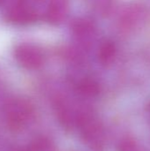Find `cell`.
<instances>
[{"mask_svg":"<svg viewBox=\"0 0 150 151\" xmlns=\"http://www.w3.org/2000/svg\"><path fill=\"white\" fill-rule=\"evenodd\" d=\"M4 118L7 125L11 129H19L28 122L33 117V108L31 104L23 99H12L4 106Z\"/></svg>","mask_w":150,"mask_h":151,"instance_id":"obj_1","label":"cell"},{"mask_svg":"<svg viewBox=\"0 0 150 151\" xmlns=\"http://www.w3.org/2000/svg\"><path fill=\"white\" fill-rule=\"evenodd\" d=\"M77 126L88 146L95 150L102 148L103 144V131L100 123L91 113L80 112Z\"/></svg>","mask_w":150,"mask_h":151,"instance_id":"obj_2","label":"cell"},{"mask_svg":"<svg viewBox=\"0 0 150 151\" xmlns=\"http://www.w3.org/2000/svg\"><path fill=\"white\" fill-rule=\"evenodd\" d=\"M15 58L17 61L27 69H36L43 62L42 52L32 45L23 44L16 48Z\"/></svg>","mask_w":150,"mask_h":151,"instance_id":"obj_3","label":"cell"},{"mask_svg":"<svg viewBox=\"0 0 150 151\" xmlns=\"http://www.w3.org/2000/svg\"><path fill=\"white\" fill-rule=\"evenodd\" d=\"M9 19L16 23H27L34 19V12L23 5L15 6L9 12Z\"/></svg>","mask_w":150,"mask_h":151,"instance_id":"obj_4","label":"cell"},{"mask_svg":"<svg viewBox=\"0 0 150 151\" xmlns=\"http://www.w3.org/2000/svg\"><path fill=\"white\" fill-rule=\"evenodd\" d=\"M23 151H55L54 145L47 138H37Z\"/></svg>","mask_w":150,"mask_h":151,"instance_id":"obj_5","label":"cell"},{"mask_svg":"<svg viewBox=\"0 0 150 151\" xmlns=\"http://www.w3.org/2000/svg\"><path fill=\"white\" fill-rule=\"evenodd\" d=\"M78 91L87 96H92L98 92V87L95 82L91 80H83L77 85Z\"/></svg>","mask_w":150,"mask_h":151,"instance_id":"obj_6","label":"cell"},{"mask_svg":"<svg viewBox=\"0 0 150 151\" xmlns=\"http://www.w3.org/2000/svg\"><path fill=\"white\" fill-rule=\"evenodd\" d=\"M118 151H137L136 144L131 140H125L119 144Z\"/></svg>","mask_w":150,"mask_h":151,"instance_id":"obj_7","label":"cell"},{"mask_svg":"<svg viewBox=\"0 0 150 151\" xmlns=\"http://www.w3.org/2000/svg\"><path fill=\"white\" fill-rule=\"evenodd\" d=\"M112 51H113V49L111 48V45H105L103 48L102 52H101L102 58L104 59V61H107V59L110 58L111 56H112Z\"/></svg>","mask_w":150,"mask_h":151,"instance_id":"obj_8","label":"cell"}]
</instances>
